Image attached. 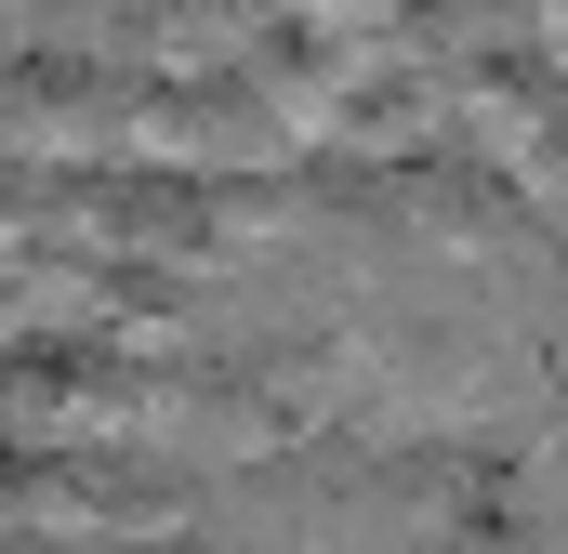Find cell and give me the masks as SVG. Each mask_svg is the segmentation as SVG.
<instances>
[{"instance_id":"cell-2","label":"cell","mask_w":568,"mask_h":554,"mask_svg":"<svg viewBox=\"0 0 568 554\" xmlns=\"http://www.w3.org/2000/svg\"><path fill=\"white\" fill-rule=\"evenodd\" d=\"M133 120V66H93V53H27L13 66V158L27 172H80V158H120Z\"/></svg>"},{"instance_id":"cell-1","label":"cell","mask_w":568,"mask_h":554,"mask_svg":"<svg viewBox=\"0 0 568 554\" xmlns=\"http://www.w3.org/2000/svg\"><path fill=\"white\" fill-rule=\"evenodd\" d=\"M397 238L436 252V265H516L542 238V212H529L516 172H489L463 145H424V158H397Z\"/></svg>"}]
</instances>
